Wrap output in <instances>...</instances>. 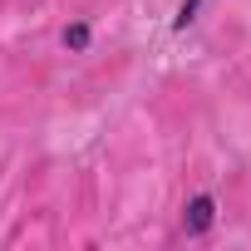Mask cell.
Returning a JSON list of instances; mask_svg holds the SVG:
<instances>
[{
  "label": "cell",
  "mask_w": 251,
  "mask_h": 251,
  "mask_svg": "<svg viewBox=\"0 0 251 251\" xmlns=\"http://www.w3.org/2000/svg\"><path fill=\"white\" fill-rule=\"evenodd\" d=\"M182 226H187L192 236L212 226V197H207V192H202V197H192V207H187V217H182Z\"/></svg>",
  "instance_id": "obj_1"
},
{
  "label": "cell",
  "mask_w": 251,
  "mask_h": 251,
  "mask_svg": "<svg viewBox=\"0 0 251 251\" xmlns=\"http://www.w3.org/2000/svg\"><path fill=\"white\" fill-rule=\"evenodd\" d=\"M197 10H202V0H182V5H177V20H173V25H177V30H187V25L197 20Z\"/></svg>",
  "instance_id": "obj_2"
},
{
  "label": "cell",
  "mask_w": 251,
  "mask_h": 251,
  "mask_svg": "<svg viewBox=\"0 0 251 251\" xmlns=\"http://www.w3.org/2000/svg\"><path fill=\"white\" fill-rule=\"evenodd\" d=\"M64 45H74V50H84V45H89V30H84V25H74V30L64 35Z\"/></svg>",
  "instance_id": "obj_3"
}]
</instances>
